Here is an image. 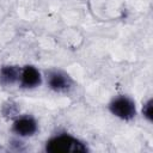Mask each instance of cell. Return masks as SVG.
<instances>
[{"label":"cell","instance_id":"5","mask_svg":"<svg viewBox=\"0 0 153 153\" xmlns=\"http://www.w3.org/2000/svg\"><path fill=\"white\" fill-rule=\"evenodd\" d=\"M20 86L23 88H35L41 85L42 76L39 71L33 66H25L20 71Z\"/></svg>","mask_w":153,"mask_h":153},{"label":"cell","instance_id":"4","mask_svg":"<svg viewBox=\"0 0 153 153\" xmlns=\"http://www.w3.org/2000/svg\"><path fill=\"white\" fill-rule=\"evenodd\" d=\"M37 128H38L37 122L31 116L19 117L12 124V131L18 136H23V137L32 136L37 131Z\"/></svg>","mask_w":153,"mask_h":153},{"label":"cell","instance_id":"2","mask_svg":"<svg viewBox=\"0 0 153 153\" xmlns=\"http://www.w3.org/2000/svg\"><path fill=\"white\" fill-rule=\"evenodd\" d=\"M110 112L124 121H129L136 115V106L131 98L127 96H120L114 98L109 104Z\"/></svg>","mask_w":153,"mask_h":153},{"label":"cell","instance_id":"6","mask_svg":"<svg viewBox=\"0 0 153 153\" xmlns=\"http://www.w3.org/2000/svg\"><path fill=\"white\" fill-rule=\"evenodd\" d=\"M20 71L18 66H2L0 68V85L10 86L16 84L20 78Z\"/></svg>","mask_w":153,"mask_h":153},{"label":"cell","instance_id":"7","mask_svg":"<svg viewBox=\"0 0 153 153\" xmlns=\"http://www.w3.org/2000/svg\"><path fill=\"white\" fill-rule=\"evenodd\" d=\"M142 115H143V117L148 122L153 121V100L152 99H148L143 104V106H142Z\"/></svg>","mask_w":153,"mask_h":153},{"label":"cell","instance_id":"3","mask_svg":"<svg viewBox=\"0 0 153 153\" xmlns=\"http://www.w3.org/2000/svg\"><path fill=\"white\" fill-rule=\"evenodd\" d=\"M47 81L49 87L55 92H66L73 85L71 76L59 69L49 71V73L47 74Z\"/></svg>","mask_w":153,"mask_h":153},{"label":"cell","instance_id":"1","mask_svg":"<svg viewBox=\"0 0 153 153\" xmlns=\"http://www.w3.org/2000/svg\"><path fill=\"white\" fill-rule=\"evenodd\" d=\"M48 153H86L87 146L69 134H59L45 142Z\"/></svg>","mask_w":153,"mask_h":153}]
</instances>
